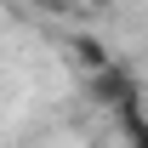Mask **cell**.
<instances>
[{
    "instance_id": "2",
    "label": "cell",
    "mask_w": 148,
    "mask_h": 148,
    "mask_svg": "<svg viewBox=\"0 0 148 148\" xmlns=\"http://www.w3.org/2000/svg\"><path fill=\"white\" fill-rule=\"evenodd\" d=\"M69 57L86 69V80H91V74H103V69L114 63V57H108V46H103L97 34H74V40H69Z\"/></svg>"
},
{
    "instance_id": "1",
    "label": "cell",
    "mask_w": 148,
    "mask_h": 148,
    "mask_svg": "<svg viewBox=\"0 0 148 148\" xmlns=\"http://www.w3.org/2000/svg\"><path fill=\"white\" fill-rule=\"evenodd\" d=\"M86 91H91V103H97V108H108V114L131 108V103H143L137 74H131V69H120V63H108L103 74H91V80H86Z\"/></svg>"
},
{
    "instance_id": "3",
    "label": "cell",
    "mask_w": 148,
    "mask_h": 148,
    "mask_svg": "<svg viewBox=\"0 0 148 148\" xmlns=\"http://www.w3.org/2000/svg\"><path fill=\"white\" fill-rule=\"evenodd\" d=\"M120 131H125V148H148V114L131 120V125H120Z\"/></svg>"
}]
</instances>
